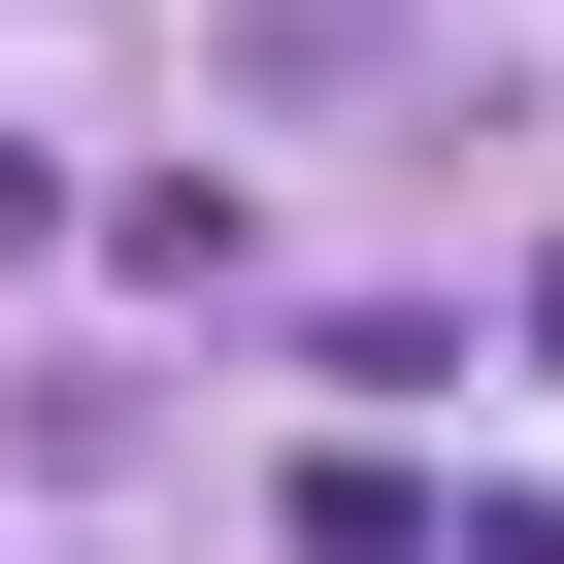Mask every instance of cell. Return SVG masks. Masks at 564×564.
Instances as JSON below:
<instances>
[{"label": "cell", "mask_w": 564, "mask_h": 564, "mask_svg": "<svg viewBox=\"0 0 564 564\" xmlns=\"http://www.w3.org/2000/svg\"><path fill=\"white\" fill-rule=\"evenodd\" d=\"M531 366H564V265H531Z\"/></svg>", "instance_id": "cell-1"}]
</instances>
